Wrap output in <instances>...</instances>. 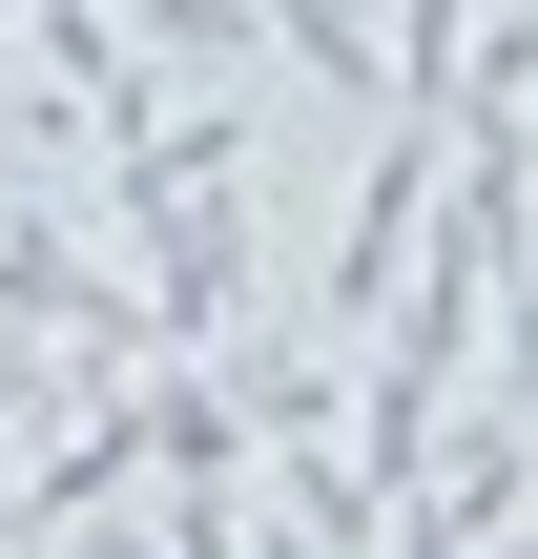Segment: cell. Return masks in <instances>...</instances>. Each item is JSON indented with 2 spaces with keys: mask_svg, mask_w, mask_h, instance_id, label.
<instances>
[{
  "mask_svg": "<svg viewBox=\"0 0 538 559\" xmlns=\"http://www.w3.org/2000/svg\"><path fill=\"white\" fill-rule=\"evenodd\" d=\"M290 41H311V62L352 83V62H373V0H290Z\"/></svg>",
  "mask_w": 538,
  "mask_h": 559,
  "instance_id": "1",
  "label": "cell"
}]
</instances>
